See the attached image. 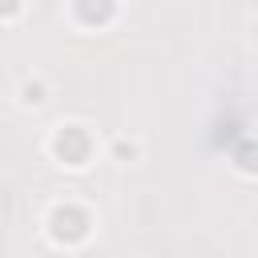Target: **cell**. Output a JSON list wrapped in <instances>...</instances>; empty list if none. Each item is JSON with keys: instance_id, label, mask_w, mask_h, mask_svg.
Wrapping results in <instances>:
<instances>
[{"instance_id": "6da1fadb", "label": "cell", "mask_w": 258, "mask_h": 258, "mask_svg": "<svg viewBox=\"0 0 258 258\" xmlns=\"http://www.w3.org/2000/svg\"><path fill=\"white\" fill-rule=\"evenodd\" d=\"M48 226H52V238H60V242H73V238L89 234V218L77 206H56L52 218H48Z\"/></svg>"}, {"instance_id": "7a4b0ae2", "label": "cell", "mask_w": 258, "mask_h": 258, "mask_svg": "<svg viewBox=\"0 0 258 258\" xmlns=\"http://www.w3.org/2000/svg\"><path fill=\"white\" fill-rule=\"evenodd\" d=\"M24 105H44V85H24Z\"/></svg>"}]
</instances>
